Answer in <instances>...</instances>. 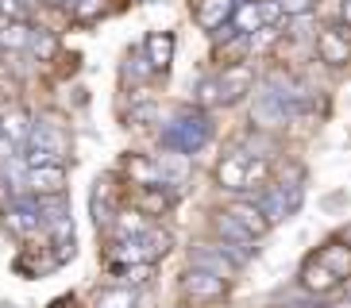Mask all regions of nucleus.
<instances>
[{
	"label": "nucleus",
	"mask_w": 351,
	"mask_h": 308,
	"mask_svg": "<svg viewBox=\"0 0 351 308\" xmlns=\"http://www.w3.org/2000/svg\"><path fill=\"white\" fill-rule=\"evenodd\" d=\"M158 158V170H162V181L174 189V185H186L189 174H193V154H182V151H162L155 154Z\"/></svg>",
	"instance_id": "nucleus-16"
},
{
	"label": "nucleus",
	"mask_w": 351,
	"mask_h": 308,
	"mask_svg": "<svg viewBox=\"0 0 351 308\" xmlns=\"http://www.w3.org/2000/svg\"><path fill=\"white\" fill-rule=\"evenodd\" d=\"M197 104H201L205 112H213V108H224V89H220V77H217V73L197 81Z\"/></svg>",
	"instance_id": "nucleus-21"
},
{
	"label": "nucleus",
	"mask_w": 351,
	"mask_h": 308,
	"mask_svg": "<svg viewBox=\"0 0 351 308\" xmlns=\"http://www.w3.org/2000/svg\"><path fill=\"white\" fill-rule=\"evenodd\" d=\"M189 266L208 270V274H217V277H224V281H232V277H236V270H239V262L228 255L220 243H213V246H193V251H189Z\"/></svg>",
	"instance_id": "nucleus-9"
},
{
	"label": "nucleus",
	"mask_w": 351,
	"mask_h": 308,
	"mask_svg": "<svg viewBox=\"0 0 351 308\" xmlns=\"http://www.w3.org/2000/svg\"><path fill=\"white\" fill-rule=\"evenodd\" d=\"M217 77H220V89H224V108H228V104H236V101H243V97L251 92V85H255V70H251L247 62H239V66H224Z\"/></svg>",
	"instance_id": "nucleus-13"
},
{
	"label": "nucleus",
	"mask_w": 351,
	"mask_h": 308,
	"mask_svg": "<svg viewBox=\"0 0 351 308\" xmlns=\"http://www.w3.org/2000/svg\"><path fill=\"white\" fill-rule=\"evenodd\" d=\"M317 4H320V0H317Z\"/></svg>",
	"instance_id": "nucleus-33"
},
{
	"label": "nucleus",
	"mask_w": 351,
	"mask_h": 308,
	"mask_svg": "<svg viewBox=\"0 0 351 308\" xmlns=\"http://www.w3.org/2000/svg\"><path fill=\"white\" fill-rule=\"evenodd\" d=\"M32 131H35V123H32V116L23 112V108H4L0 112V135H8L12 143L20 146V143H32Z\"/></svg>",
	"instance_id": "nucleus-17"
},
{
	"label": "nucleus",
	"mask_w": 351,
	"mask_h": 308,
	"mask_svg": "<svg viewBox=\"0 0 351 308\" xmlns=\"http://www.w3.org/2000/svg\"><path fill=\"white\" fill-rule=\"evenodd\" d=\"M174 208V189H166V185H151V189H139V212H147L151 220L166 216Z\"/></svg>",
	"instance_id": "nucleus-19"
},
{
	"label": "nucleus",
	"mask_w": 351,
	"mask_h": 308,
	"mask_svg": "<svg viewBox=\"0 0 351 308\" xmlns=\"http://www.w3.org/2000/svg\"><path fill=\"white\" fill-rule=\"evenodd\" d=\"M236 4L239 0H197V8H193L197 27L208 31V35L224 31L228 23H232V16H236Z\"/></svg>",
	"instance_id": "nucleus-10"
},
{
	"label": "nucleus",
	"mask_w": 351,
	"mask_h": 308,
	"mask_svg": "<svg viewBox=\"0 0 351 308\" xmlns=\"http://www.w3.org/2000/svg\"><path fill=\"white\" fill-rule=\"evenodd\" d=\"M213 235H217V243L224 246L232 258H236L239 266H247L251 258H258V246H255L258 239H251L228 212H217V216H213Z\"/></svg>",
	"instance_id": "nucleus-3"
},
{
	"label": "nucleus",
	"mask_w": 351,
	"mask_h": 308,
	"mask_svg": "<svg viewBox=\"0 0 351 308\" xmlns=\"http://www.w3.org/2000/svg\"><path fill=\"white\" fill-rule=\"evenodd\" d=\"M213 139V120H208L205 108L197 112H182L170 127H166V146L170 151H182V154H193Z\"/></svg>",
	"instance_id": "nucleus-1"
},
{
	"label": "nucleus",
	"mask_w": 351,
	"mask_h": 308,
	"mask_svg": "<svg viewBox=\"0 0 351 308\" xmlns=\"http://www.w3.org/2000/svg\"><path fill=\"white\" fill-rule=\"evenodd\" d=\"M112 227H116V239H139L155 227V220L147 212H139V208H124V212L112 216Z\"/></svg>",
	"instance_id": "nucleus-18"
},
{
	"label": "nucleus",
	"mask_w": 351,
	"mask_h": 308,
	"mask_svg": "<svg viewBox=\"0 0 351 308\" xmlns=\"http://www.w3.org/2000/svg\"><path fill=\"white\" fill-rule=\"evenodd\" d=\"M174 51H178V39L170 35V31H151V35L143 39V58L155 73H166L170 66H174Z\"/></svg>",
	"instance_id": "nucleus-11"
},
{
	"label": "nucleus",
	"mask_w": 351,
	"mask_h": 308,
	"mask_svg": "<svg viewBox=\"0 0 351 308\" xmlns=\"http://www.w3.org/2000/svg\"><path fill=\"white\" fill-rule=\"evenodd\" d=\"M251 123L258 131H274V127L289 123V104L282 101L278 92H258L251 101Z\"/></svg>",
	"instance_id": "nucleus-7"
},
{
	"label": "nucleus",
	"mask_w": 351,
	"mask_h": 308,
	"mask_svg": "<svg viewBox=\"0 0 351 308\" xmlns=\"http://www.w3.org/2000/svg\"><path fill=\"white\" fill-rule=\"evenodd\" d=\"M228 216H232V220H236L239 227H243V231H247L251 239H263V235H270V220H267V212H263V208L255 205V201H232V205L224 208Z\"/></svg>",
	"instance_id": "nucleus-12"
},
{
	"label": "nucleus",
	"mask_w": 351,
	"mask_h": 308,
	"mask_svg": "<svg viewBox=\"0 0 351 308\" xmlns=\"http://www.w3.org/2000/svg\"><path fill=\"white\" fill-rule=\"evenodd\" d=\"M104 8H108L104 0H77V4H73V20L93 23V20H101V16H104Z\"/></svg>",
	"instance_id": "nucleus-26"
},
{
	"label": "nucleus",
	"mask_w": 351,
	"mask_h": 308,
	"mask_svg": "<svg viewBox=\"0 0 351 308\" xmlns=\"http://www.w3.org/2000/svg\"><path fill=\"white\" fill-rule=\"evenodd\" d=\"M313 255H317L320 262H324V266L332 270V274L340 277L343 285H348V281H351V243H348V239H343V235L328 239V243H324V246H317Z\"/></svg>",
	"instance_id": "nucleus-14"
},
{
	"label": "nucleus",
	"mask_w": 351,
	"mask_h": 308,
	"mask_svg": "<svg viewBox=\"0 0 351 308\" xmlns=\"http://www.w3.org/2000/svg\"><path fill=\"white\" fill-rule=\"evenodd\" d=\"M66 166L62 162H51V166H32L23 174V189L32 196H66Z\"/></svg>",
	"instance_id": "nucleus-4"
},
{
	"label": "nucleus",
	"mask_w": 351,
	"mask_h": 308,
	"mask_svg": "<svg viewBox=\"0 0 351 308\" xmlns=\"http://www.w3.org/2000/svg\"><path fill=\"white\" fill-rule=\"evenodd\" d=\"M16 89H20V85L12 81V77H4V73H0V101H16Z\"/></svg>",
	"instance_id": "nucleus-28"
},
{
	"label": "nucleus",
	"mask_w": 351,
	"mask_h": 308,
	"mask_svg": "<svg viewBox=\"0 0 351 308\" xmlns=\"http://www.w3.org/2000/svg\"><path fill=\"white\" fill-rule=\"evenodd\" d=\"M93 308H135V289L128 285H108L97 293Z\"/></svg>",
	"instance_id": "nucleus-22"
},
{
	"label": "nucleus",
	"mask_w": 351,
	"mask_h": 308,
	"mask_svg": "<svg viewBox=\"0 0 351 308\" xmlns=\"http://www.w3.org/2000/svg\"><path fill=\"white\" fill-rule=\"evenodd\" d=\"M340 20L351 27V0H340Z\"/></svg>",
	"instance_id": "nucleus-30"
},
{
	"label": "nucleus",
	"mask_w": 351,
	"mask_h": 308,
	"mask_svg": "<svg viewBox=\"0 0 351 308\" xmlns=\"http://www.w3.org/2000/svg\"><path fill=\"white\" fill-rule=\"evenodd\" d=\"M32 35H35V27H27V23H8L0 31V51H27Z\"/></svg>",
	"instance_id": "nucleus-23"
},
{
	"label": "nucleus",
	"mask_w": 351,
	"mask_h": 308,
	"mask_svg": "<svg viewBox=\"0 0 351 308\" xmlns=\"http://www.w3.org/2000/svg\"><path fill=\"white\" fill-rule=\"evenodd\" d=\"M267 23H263V4L258 0H239L236 4V16H232V31H239V35H255V31H263Z\"/></svg>",
	"instance_id": "nucleus-20"
},
{
	"label": "nucleus",
	"mask_w": 351,
	"mask_h": 308,
	"mask_svg": "<svg viewBox=\"0 0 351 308\" xmlns=\"http://www.w3.org/2000/svg\"><path fill=\"white\" fill-rule=\"evenodd\" d=\"M27 51H32L39 62H51L54 51H58V39H54L51 31H35V35H32V47H27Z\"/></svg>",
	"instance_id": "nucleus-25"
},
{
	"label": "nucleus",
	"mask_w": 351,
	"mask_h": 308,
	"mask_svg": "<svg viewBox=\"0 0 351 308\" xmlns=\"http://www.w3.org/2000/svg\"><path fill=\"white\" fill-rule=\"evenodd\" d=\"M282 12H286V20L313 16V12H317V0H282Z\"/></svg>",
	"instance_id": "nucleus-27"
},
{
	"label": "nucleus",
	"mask_w": 351,
	"mask_h": 308,
	"mask_svg": "<svg viewBox=\"0 0 351 308\" xmlns=\"http://www.w3.org/2000/svg\"><path fill=\"white\" fill-rule=\"evenodd\" d=\"M324 308H351V297H348V293H343V297H336V300H332V305H324Z\"/></svg>",
	"instance_id": "nucleus-32"
},
{
	"label": "nucleus",
	"mask_w": 351,
	"mask_h": 308,
	"mask_svg": "<svg viewBox=\"0 0 351 308\" xmlns=\"http://www.w3.org/2000/svg\"><path fill=\"white\" fill-rule=\"evenodd\" d=\"M182 297L193 300V305H217V300L232 297V281H224V277H217V274H208V270L189 266L186 274H182Z\"/></svg>",
	"instance_id": "nucleus-2"
},
{
	"label": "nucleus",
	"mask_w": 351,
	"mask_h": 308,
	"mask_svg": "<svg viewBox=\"0 0 351 308\" xmlns=\"http://www.w3.org/2000/svg\"><path fill=\"white\" fill-rule=\"evenodd\" d=\"M298 285L309 293V297H328V293H336V289L343 285L340 277L332 274L324 262H320L317 255H309L305 262H301V270H298Z\"/></svg>",
	"instance_id": "nucleus-6"
},
{
	"label": "nucleus",
	"mask_w": 351,
	"mask_h": 308,
	"mask_svg": "<svg viewBox=\"0 0 351 308\" xmlns=\"http://www.w3.org/2000/svg\"><path fill=\"white\" fill-rule=\"evenodd\" d=\"M317 58L328 66V70H343L351 66V39L336 27H324L317 31Z\"/></svg>",
	"instance_id": "nucleus-8"
},
{
	"label": "nucleus",
	"mask_w": 351,
	"mask_h": 308,
	"mask_svg": "<svg viewBox=\"0 0 351 308\" xmlns=\"http://www.w3.org/2000/svg\"><path fill=\"white\" fill-rule=\"evenodd\" d=\"M116 274H120V285L135 289V285H143V281L155 277V266H151V262H139V266H120Z\"/></svg>",
	"instance_id": "nucleus-24"
},
{
	"label": "nucleus",
	"mask_w": 351,
	"mask_h": 308,
	"mask_svg": "<svg viewBox=\"0 0 351 308\" xmlns=\"http://www.w3.org/2000/svg\"><path fill=\"white\" fill-rule=\"evenodd\" d=\"M8 23H16V20H12V16H8V8H4V0H0V31L8 27Z\"/></svg>",
	"instance_id": "nucleus-31"
},
{
	"label": "nucleus",
	"mask_w": 351,
	"mask_h": 308,
	"mask_svg": "<svg viewBox=\"0 0 351 308\" xmlns=\"http://www.w3.org/2000/svg\"><path fill=\"white\" fill-rule=\"evenodd\" d=\"M124 177H132V185H139V189L166 185L162 170H158V158H147V154H128L124 158ZM166 189H170V185H166Z\"/></svg>",
	"instance_id": "nucleus-15"
},
{
	"label": "nucleus",
	"mask_w": 351,
	"mask_h": 308,
	"mask_svg": "<svg viewBox=\"0 0 351 308\" xmlns=\"http://www.w3.org/2000/svg\"><path fill=\"white\" fill-rule=\"evenodd\" d=\"M247 166H251V154L243 151V146L228 151L217 162V170H213V174H217V185L224 193H247Z\"/></svg>",
	"instance_id": "nucleus-5"
},
{
	"label": "nucleus",
	"mask_w": 351,
	"mask_h": 308,
	"mask_svg": "<svg viewBox=\"0 0 351 308\" xmlns=\"http://www.w3.org/2000/svg\"><path fill=\"white\" fill-rule=\"evenodd\" d=\"M12 158H16V143L8 135H0V162H12Z\"/></svg>",
	"instance_id": "nucleus-29"
}]
</instances>
